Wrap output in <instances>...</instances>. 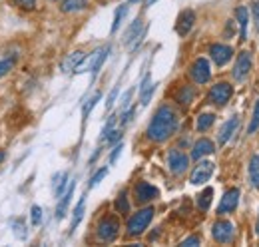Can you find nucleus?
Wrapping results in <instances>:
<instances>
[{
  "instance_id": "obj_1",
  "label": "nucleus",
  "mask_w": 259,
  "mask_h": 247,
  "mask_svg": "<svg viewBox=\"0 0 259 247\" xmlns=\"http://www.w3.org/2000/svg\"><path fill=\"white\" fill-rule=\"evenodd\" d=\"M178 126H180V118L176 114L174 108L169 106H160L152 118V122L148 126V138L152 142H158L162 144L167 138H171L176 132H178Z\"/></svg>"
},
{
  "instance_id": "obj_2",
  "label": "nucleus",
  "mask_w": 259,
  "mask_h": 247,
  "mask_svg": "<svg viewBox=\"0 0 259 247\" xmlns=\"http://www.w3.org/2000/svg\"><path fill=\"white\" fill-rule=\"evenodd\" d=\"M154 214H156L154 208H144V210H140L138 214H134L128 221V235H132V237L142 235V233L148 229V225L152 223Z\"/></svg>"
},
{
  "instance_id": "obj_3",
  "label": "nucleus",
  "mask_w": 259,
  "mask_h": 247,
  "mask_svg": "<svg viewBox=\"0 0 259 247\" xmlns=\"http://www.w3.org/2000/svg\"><path fill=\"white\" fill-rule=\"evenodd\" d=\"M251 68H253V54L247 52V50L239 52L237 54V60H235V66H233V72H231L233 74V80L245 82L247 76H249V72H251Z\"/></svg>"
},
{
  "instance_id": "obj_4",
  "label": "nucleus",
  "mask_w": 259,
  "mask_h": 247,
  "mask_svg": "<svg viewBox=\"0 0 259 247\" xmlns=\"http://www.w3.org/2000/svg\"><path fill=\"white\" fill-rule=\"evenodd\" d=\"M98 239L100 241H106V243H110V241H114L116 237H118V233H120V223H118V219L116 217H104L100 223H98Z\"/></svg>"
},
{
  "instance_id": "obj_5",
  "label": "nucleus",
  "mask_w": 259,
  "mask_h": 247,
  "mask_svg": "<svg viewBox=\"0 0 259 247\" xmlns=\"http://www.w3.org/2000/svg\"><path fill=\"white\" fill-rule=\"evenodd\" d=\"M211 235H213V239H215L218 243H231L233 237H235V227H233L231 221L220 219V221L213 223V227H211Z\"/></svg>"
},
{
  "instance_id": "obj_6",
  "label": "nucleus",
  "mask_w": 259,
  "mask_h": 247,
  "mask_svg": "<svg viewBox=\"0 0 259 247\" xmlns=\"http://www.w3.org/2000/svg\"><path fill=\"white\" fill-rule=\"evenodd\" d=\"M167 166H169V172L174 176H182L188 170V166H190V157L184 154L182 150L174 148V150L167 152Z\"/></svg>"
},
{
  "instance_id": "obj_7",
  "label": "nucleus",
  "mask_w": 259,
  "mask_h": 247,
  "mask_svg": "<svg viewBox=\"0 0 259 247\" xmlns=\"http://www.w3.org/2000/svg\"><path fill=\"white\" fill-rule=\"evenodd\" d=\"M231 94H233V88L227 82H218V84L211 86V90L207 94V100L213 106H226L229 98H231Z\"/></svg>"
},
{
  "instance_id": "obj_8",
  "label": "nucleus",
  "mask_w": 259,
  "mask_h": 247,
  "mask_svg": "<svg viewBox=\"0 0 259 247\" xmlns=\"http://www.w3.org/2000/svg\"><path fill=\"white\" fill-rule=\"evenodd\" d=\"M190 76H192V80H194L195 84H207L209 82V78H211V68H209V62L205 60V58H197V60L192 64V68H190Z\"/></svg>"
},
{
  "instance_id": "obj_9",
  "label": "nucleus",
  "mask_w": 259,
  "mask_h": 247,
  "mask_svg": "<svg viewBox=\"0 0 259 247\" xmlns=\"http://www.w3.org/2000/svg\"><path fill=\"white\" fill-rule=\"evenodd\" d=\"M213 174V161H207V159H199V163L194 168L192 176H190V182L194 185L205 184Z\"/></svg>"
},
{
  "instance_id": "obj_10",
  "label": "nucleus",
  "mask_w": 259,
  "mask_h": 247,
  "mask_svg": "<svg viewBox=\"0 0 259 247\" xmlns=\"http://www.w3.org/2000/svg\"><path fill=\"white\" fill-rule=\"evenodd\" d=\"M237 203H239V189L237 187H231V189H227L226 193H224V197H222V201L218 205V214L220 216H227V214L235 212L237 210Z\"/></svg>"
},
{
  "instance_id": "obj_11",
  "label": "nucleus",
  "mask_w": 259,
  "mask_h": 247,
  "mask_svg": "<svg viewBox=\"0 0 259 247\" xmlns=\"http://www.w3.org/2000/svg\"><path fill=\"white\" fill-rule=\"evenodd\" d=\"M209 56H211V60L215 62V66H226L227 62L231 60V56H233V48L231 46H227V44H211L209 46Z\"/></svg>"
},
{
  "instance_id": "obj_12",
  "label": "nucleus",
  "mask_w": 259,
  "mask_h": 247,
  "mask_svg": "<svg viewBox=\"0 0 259 247\" xmlns=\"http://www.w3.org/2000/svg\"><path fill=\"white\" fill-rule=\"evenodd\" d=\"M134 193H136V199H138L140 203H148V201H152V199H156V197L160 195L158 187H154V185L148 184V182H140V184H136Z\"/></svg>"
},
{
  "instance_id": "obj_13",
  "label": "nucleus",
  "mask_w": 259,
  "mask_h": 247,
  "mask_svg": "<svg viewBox=\"0 0 259 247\" xmlns=\"http://www.w3.org/2000/svg\"><path fill=\"white\" fill-rule=\"evenodd\" d=\"M194 22H195V12H194V10H184V12L178 16V22H176V32H178L180 36L190 34V30L194 28Z\"/></svg>"
},
{
  "instance_id": "obj_14",
  "label": "nucleus",
  "mask_w": 259,
  "mask_h": 247,
  "mask_svg": "<svg viewBox=\"0 0 259 247\" xmlns=\"http://www.w3.org/2000/svg\"><path fill=\"white\" fill-rule=\"evenodd\" d=\"M237 126H239V118H237V116H231V118L222 126L220 134H218V144H220V146H224V144H227V142L231 140V136L235 134Z\"/></svg>"
},
{
  "instance_id": "obj_15",
  "label": "nucleus",
  "mask_w": 259,
  "mask_h": 247,
  "mask_svg": "<svg viewBox=\"0 0 259 247\" xmlns=\"http://www.w3.org/2000/svg\"><path fill=\"white\" fill-rule=\"evenodd\" d=\"M213 152H215L213 142H211V140H207V138H201V140H197V142L194 144V150H192V159H201V157L213 154Z\"/></svg>"
},
{
  "instance_id": "obj_16",
  "label": "nucleus",
  "mask_w": 259,
  "mask_h": 247,
  "mask_svg": "<svg viewBox=\"0 0 259 247\" xmlns=\"http://www.w3.org/2000/svg\"><path fill=\"white\" fill-rule=\"evenodd\" d=\"M144 34H146V30H142V18H136V20L130 24V28L126 30V34H124V44H132L136 38H138V44H140L142 38H144ZM138 44H134V48H136Z\"/></svg>"
},
{
  "instance_id": "obj_17",
  "label": "nucleus",
  "mask_w": 259,
  "mask_h": 247,
  "mask_svg": "<svg viewBox=\"0 0 259 247\" xmlns=\"http://www.w3.org/2000/svg\"><path fill=\"white\" fill-rule=\"evenodd\" d=\"M108 54H110V46H104V48H100L94 52V58L90 62V74H92V78H96L98 72H100V68L104 66V62L108 58Z\"/></svg>"
},
{
  "instance_id": "obj_18",
  "label": "nucleus",
  "mask_w": 259,
  "mask_h": 247,
  "mask_svg": "<svg viewBox=\"0 0 259 247\" xmlns=\"http://www.w3.org/2000/svg\"><path fill=\"white\" fill-rule=\"evenodd\" d=\"M74 189H76V184L72 182V184L68 185V189L62 193V199H60V203H58V208H56V219H62V217L66 216V210H68V205H70V201H72Z\"/></svg>"
},
{
  "instance_id": "obj_19",
  "label": "nucleus",
  "mask_w": 259,
  "mask_h": 247,
  "mask_svg": "<svg viewBox=\"0 0 259 247\" xmlns=\"http://www.w3.org/2000/svg\"><path fill=\"white\" fill-rule=\"evenodd\" d=\"M235 16H237V22H239V40H247V26H249V12L245 6H239L235 10Z\"/></svg>"
},
{
  "instance_id": "obj_20",
  "label": "nucleus",
  "mask_w": 259,
  "mask_h": 247,
  "mask_svg": "<svg viewBox=\"0 0 259 247\" xmlns=\"http://www.w3.org/2000/svg\"><path fill=\"white\" fill-rule=\"evenodd\" d=\"M86 58V54L82 52V50H76V52H72V54H68L66 56V60L62 62V70L64 72H72V70H76L82 62Z\"/></svg>"
},
{
  "instance_id": "obj_21",
  "label": "nucleus",
  "mask_w": 259,
  "mask_h": 247,
  "mask_svg": "<svg viewBox=\"0 0 259 247\" xmlns=\"http://www.w3.org/2000/svg\"><path fill=\"white\" fill-rule=\"evenodd\" d=\"M154 92H156V84L150 82V76H146L144 84L140 86V104H142V106H148L150 100H152V96H154Z\"/></svg>"
},
{
  "instance_id": "obj_22",
  "label": "nucleus",
  "mask_w": 259,
  "mask_h": 247,
  "mask_svg": "<svg viewBox=\"0 0 259 247\" xmlns=\"http://www.w3.org/2000/svg\"><path fill=\"white\" fill-rule=\"evenodd\" d=\"M194 98H195V90L192 86H182V88L178 90V94H176V100H178L182 106H190V104L194 102Z\"/></svg>"
},
{
  "instance_id": "obj_23",
  "label": "nucleus",
  "mask_w": 259,
  "mask_h": 247,
  "mask_svg": "<svg viewBox=\"0 0 259 247\" xmlns=\"http://www.w3.org/2000/svg\"><path fill=\"white\" fill-rule=\"evenodd\" d=\"M249 184L259 189V154L251 155L249 159Z\"/></svg>"
},
{
  "instance_id": "obj_24",
  "label": "nucleus",
  "mask_w": 259,
  "mask_h": 247,
  "mask_svg": "<svg viewBox=\"0 0 259 247\" xmlns=\"http://www.w3.org/2000/svg\"><path fill=\"white\" fill-rule=\"evenodd\" d=\"M84 205H86V197H80L78 205L74 208V217H72V223H70V233H74L76 227L80 225V221H82V217H84Z\"/></svg>"
},
{
  "instance_id": "obj_25",
  "label": "nucleus",
  "mask_w": 259,
  "mask_h": 247,
  "mask_svg": "<svg viewBox=\"0 0 259 247\" xmlns=\"http://www.w3.org/2000/svg\"><path fill=\"white\" fill-rule=\"evenodd\" d=\"M211 197H213V189H211V187H205V189L197 195V208H199L201 212H207L209 205H211Z\"/></svg>"
},
{
  "instance_id": "obj_26",
  "label": "nucleus",
  "mask_w": 259,
  "mask_h": 247,
  "mask_svg": "<svg viewBox=\"0 0 259 247\" xmlns=\"http://www.w3.org/2000/svg\"><path fill=\"white\" fill-rule=\"evenodd\" d=\"M88 6V0H64L62 2V12H78V10H84Z\"/></svg>"
},
{
  "instance_id": "obj_27",
  "label": "nucleus",
  "mask_w": 259,
  "mask_h": 247,
  "mask_svg": "<svg viewBox=\"0 0 259 247\" xmlns=\"http://www.w3.org/2000/svg\"><path fill=\"white\" fill-rule=\"evenodd\" d=\"M16 58H18V54H16V52H14V54H10V56H2V58H0V78H2V76H6V74L14 68Z\"/></svg>"
},
{
  "instance_id": "obj_28",
  "label": "nucleus",
  "mask_w": 259,
  "mask_h": 247,
  "mask_svg": "<svg viewBox=\"0 0 259 247\" xmlns=\"http://www.w3.org/2000/svg\"><path fill=\"white\" fill-rule=\"evenodd\" d=\"M128 14V4H122L118 10H116V16H114V24H112V34H116L118 28L122 26V22H124V16Z\"/></svg>"
},
{
  "instance_id": "obj_29",
  "label": "nucleus",
  "mask_w": 259,
  "mask_h": 247,
  "mask_svg": "<svg viewBox=\"0 0 259 247\" xmlns=\"http://www.w3.org/2000/svg\"><path fill=\"white\" fill-rule=\"evenodd\" d=\"M116 210H118L122 216L130 214V201H128V193H126V191H122V193L116 197Z\"/></svg>"
},
{
  "instance_id": "obj_30",
  "label": "nucleus",
  "mask_w": 259,
  "mask_h": 247,
  "mask_svg": "<svg viewBox=\"0 0 259 247\" xmlns=\"http://www.w3.org/2000/svg\"><path fill=\"white\" fill-rule=\"evenodd\" d=\"M213 122H215V116L213 114H201L197 118V130L199 132H205V130H209L213 126Z\"/></svg>"
},
{
  "instance_id": "obj_31",
  "label": "nucleus",
  "mask_w": 259,
  "mask_h": 247,
  "mask_svg": "<svg viewBox=\"0 0 259 247\" xmlns=\"http://www.w3.org/2000/svg\"><path fill=\"white\" fill-rule=\"evenodd\" d=\"M66 182H68V174H58L54 178V189H56V197H62L66 189Z\"/></svg>"
},
{
  "instance_id": "obj_32",
  "label": "nucleus",
  "mask_w": 259,
  "mask_h": 247,
  "mask_svg": "<svg viewBox=\"0 0 259 247\" xmlns=\"http://www.w3.org/2000/svg\"><path fill=\"white\" fill-rule=\"evenodd\" d=\"M259 130V100L255 102V108H253V116H251V122L247 126V134L253 136Z\"/></svg>"
},
{
  "instance_id": "obj_33",
  "label": "nucleus",
  "mask_w": 259,
  "mask_h": 247,
  "mask_svg": "<svg viewBox=\"0 0 259 247\" xmlns=\"http://www.w3.org/2000/svg\"><path fill=\"white\" fill-rule=\"evenodd\" d=\"M12 227H14V233H16L18 239H26L28 231H26V225L22 223V219H14L12 221Z\"/></svg>"
},
{
  "instance_id": "obj_34",
  "label": "nucleus",
  "mask_w": 259,
  "mask_h": 247,
  "mask_svg": "<svg viewBox=\"0 0 259 247\" xmlns=\"http://www.w3.org/2000/svg\"><path fill=\"white\" fill-rule=\"evenodd\" d=\"M98 100H100V94H94V96H92V98L86 102V106H84V110H82V116H84V120L90 116V112H92V108H94V106L98 104Z\"/></svg>"
},
{
  "instance_id": "obj_35",
  "label": "nucleus",
  "mask_w": 259,
  "mask_h": 247,
  "mask_svg": "<svg viewBox=\"0 0 259 247\" xmlns=\"http://www.w3.org/2000/svg\"><path fill=\"white\" fill-rule=\"evenodd\" d=\"M106 174H108V168H102V170H98L96 174L92 176V180H90V184H88V185H90V187H96V185L100 184L104 178H106Z\"/></svg>"
},
{
  "instance_id": "obj_36",
  "label": "nucleus",
  "mask_w": 259,
  "mask_h": 247,
  "mask_svg": "<svg viewBox=\"0 0 259 247\" xmlns=\"http://www.w3.org/2000/svg\"><path fill=\"white\" fill-rule=\"evenodd\" d=\"M120 140H122V132H120V130H112V132L106 136L104 142H108V144H118Z\"/></svg>"
},
{
  "instance_id": "obj_37",
  "label": "nucleus",
  "mask_w": 259,
  "mask_h": 247,
  "mask_svg": "<svg viewBox=\"0 0 259 247\" xmlns=\"http://www.w3.org/2000/svg\"><path fill=\"white\" fill-rule=\"evenodd\" d=\"M14 4H16L18 8H22V10H34L36 0H14Z\"/></svg>"
},
{
  "instance_id": "obj_38",
  "label": "nucleus",
  "mask_w": 259,
  "mask_h": 247,
  "mask_svg": "<svg viewBox=\"0 0 259 247\" xmlns=\"http://www.w3.org/2000/svg\"><path fill=\"white\" fill-rule=\"evenodd\" d=\"M114 124H116V116H112V118L108 120V124L104 126V130H102V136H100V140H102V142H104V140H106V136H108V134L112 132V128H114Z\"/></svg>"
},
{
  "instance_id": "obj_39",
  "label": "nucleus",
  "mask_w": 259,
  "mask_h": 247,
  "mask_svg": "<svg viewBox=\"0 0 259 247\" xmlns=\"http://www.w3.org/2000/svg\"><path fill=\"white\" fill-rule=\"evenodd\" d=\"M40 221H42V208L32 205V225H40Z\"/></svg>"
},
{
  "instance_id": "obj_40",
  "label": "nucleus",
  "mask_w": 259,
  "mask_h": 247,
  "mask_svg": "<svg viewBox=\"0 0 259 247\" xmlns=\"http://www.w3.org/2000/svg\"><path fill=\"white\" fill-rule=\"evenodd\" d=\"M122 142H118L116 146H114V150H112V155H110V163H116V159L120 157V154H122Z\"/></svg>"
},
{
  "instance_id": "obj_41",
  "label": "nucleus",
  "mask_w": 259,
  "mask_h": 247,
  "mask_svg": "<svg viewBox=\"0 0 259 247\" xmlns=\"http://www.w3.org/2000/svg\"><path fill=\"white\" fill-rule=\"evenodd\" d=\"M199 243H201V239H199L197 235H192V237H188V239L182 241V245L184 247H195V245H199Z\"/></svg>"
},
{
  "instance_id": "obj_42",
  "label": "nucleus",
  "mask_w": 259,
  "mask_h": 247,
  "mask_svg": "<svg viewBox=\"0 0 259 247\" xmlns=\"http://www.w3.org/2000/svg\"><path fill=\"white\" fill-rule=\"evenodd\" d=\"M118 92H120V86H116V88L110 92V96H108V102H106V108H108V110L114 106V102H116V96H118Z\"/></svg>"
},
{
  "instance_id": "obj_43",
  "label": "nucleus",
  "mask_w": 259,
  "mask_h": 247,
  "mask_svg": "<svg viewBox=\"0 0 259 247\" xmlns=\"http://www.w3.org/2000/svg\"><path fill=\"white\" fill-rule=\"evenodd\" d=\"M136 114V108H130L128 112L124 110V114H122V120H120V124L122 126H126V124H130V120H132V116Z\"/></svg>"
},
{
  "instance_id": "obj_44",
  "label": "nucleus",
  "mask_w": 259,
  "mask_h": 247,
  "mask_svg": "<svg viewBox=\"0 0 259 247\" xmlns=\"http://www.w3.org/2000/svg\"><path fill=\"white\" fill-rule=\"evenodd\" d=\"M251 14H253V22H255V28L259 30V0L253 4V8H251Z\"/></svg>"
},
{
  "instance_id": "obj_45",
  "label": "nucleus",
  "mask_w": 259,
  "mask_h": 247,
  "mask_svg": "<svg viewBox=\"0 0 259 247\" xmlns=\"http://www.w3.org/2000/svg\"><path fill=\"white\" fill-rule=\"evenodd\" d=\"M132 94H134V90H128V92L124 94V98H122V108L126 110L130 106V100H132Z\"/></svg>"
},
{
  "instance_id": "obj_46",
  "label": "nucleus",
  "mask_w": 259,
  "mask_h": 247,
  "mask_svg": "<svg viewBox=\"0 0 259 247\" xmlns=\"http://www.w3.org/2000/svg\"><path fill=\"white\" fill-rule=\"evenodd\" d=\"M4 157H6V154H4V152H2V150H0V163H2V161H4Z\"/></svg>"
},
{
  "instance_id": "obj_47",
  "label": "nucleus",
  "mask_w": 259,
  "mask_h": 247,
  "mask_svg": "<svg viewBox=\"0 0 259 247\" xmlns=\"http://www.w3.org/2000/svg\"><path fill=\"white\" fill-rule=\"evenodd\" d=\"M257 235H259V219H257Z\"/></svg>"
}]
</instances>
